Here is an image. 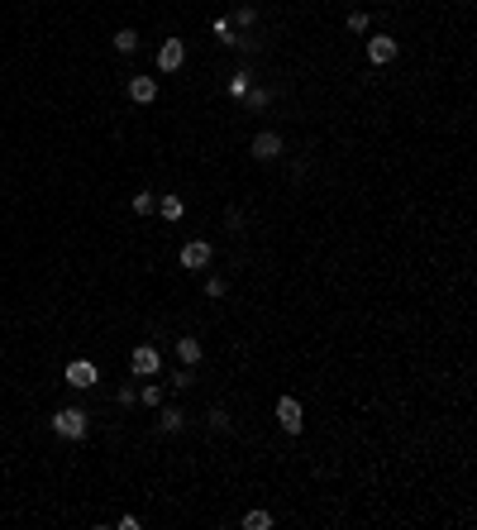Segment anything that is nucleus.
<instances>
[{"label":"nucleus","instance_id":"15","mask_svg":"<svg viewBox=\"0 0 477 530\" xmlns=\"http://www.w3.org/2000/svg\"><path fill=\"white\" fill-rule=\"evenodd\" d=\"M158 425H162V430H182V411H162Z\"/></svg>","mask_w":477,"mask_h":530},{"label":"nucleus","instance_id":"13","mask_svg":"<svg viewBox=\"0 0 477 530\" xmlns=\"http://www.w3.org/2000/svg\"><path fill=\"white\" fill-rule=\"evenodd\" d=\"M243 526H248V530H268L272 516H268V511H248V516H243Z\"/></svg>","mask_w":477,"mask_h":530},{"label":"nucleus","instance_id":"10","mask_svg":"<svg viewBox=\"0 0 477 530\" xmlns=\"http://www.w3.org/2000/svg\"><path fill=\"white\" fill-rule=\"evenodd\" d=\"M177 358H182V363H201V344H196V339H182V344H177Z\"/></svg>","mask_w":477,"mask_h":530},{"label":"nucleus","instance_id":"7","mask_svg":"<svg viewBox=\"0 0 477 530\" xmlns=\"http://www.w3.org/2000/svg\"><path fill=\"white\" fill-rule=\"evenodd\" d=\"M210 263V244L206 239H191L187 249H182V268H206Z\"/></svg>","mask_w":477,"mask_h":530},{"label":"nucleus","instance_id":"9","mask_svg":"<svg viewBox=\"0 0 477 530\" xmlns=\"http://www.w3.org/2000/svg\"><path fill=\"white\" fill-rule=\"evenodd\" d=\"M67 383H72V387H91L95 383V363H86V358L72 363V368H67Z\"/></svg>","mask_w":477,"mask_h":530},{"label":"nucleus","instance_id":"5","mask_svg":"<svg viewBox=\"0 0 477 530\" xmlns=\"http://www.w3.org/2000/svg\"><path fill=\"white\" fill-rule=\"evenodd\" d=\"M392 58H397V38H387V33L367 38V63H372V67H387Z\"/></svg>","mask_w":477,"mask_h":530},{"label":"nucleus","instance_id":"11","mask_svg":"<svg viewBox=\"0 0 477 530\" xmlns=\"http://www.w3.org/2000/svg\"><path fill=\"white\" fill-rule=\"evenodd\" d=\"M158 210H162V220H182V210H187V206H182V196H162Z\"/></svg>","mask_w":477,"mask_h":530},{"label":"nucleus","instance_id":"17","mask_svg":"<svg viewBox=\"0 0 477 530\" xmlns=\"http://www.w3.org/2000/svg\"><path fill=\"white\" fill-rule=\"evenodd\" d=\"M134 210H139V215H148V210H153V196L139 192V196H134Z\"/></svg>","mask_w":477,"mask_h":530},{"label":"nucleus","instance_id":"2","mask_svg":"<svg viewBox=\"0 0 477 530\" xmlns=\"http://www.w3.org/2000/svg\"><path fill=\"white\" fill-rule=\"evenodd\" d=\"M158 363H162V358H158V349H153V344H139V349L129 353V368L139 373V378H153V373H158Z\"/></svg>","mask_w":477,"mask_h":530},{"label":"nucleus","instance_id":"1","mask_svg":"<svg viewBox=\"0 0 477 530\" xmlns=\"http://www.w3.org/2000/svg\"><path fill=\"white\" fill-rule=\"evenodd\" d=\"M53 430L63 435V440H81V435H86V411H81V406L58 411V416H53Z\"/></svg>","mask_w":477,"mask_h":530},{"label":"nucleus","instance_id":"6","mask_svg":"<svg viewBox=\"0 0 477 530\" xmlns=\"http://www.w3.org/2000/svg\"><path fill=\"white\" fill-rule=\"evenodd\" d=\"M277 153H282V134H272V129H263V134H258V139H253V158L272 162V158H277Z\"/></svg>","mask_w":477,"mask_h":530},{"label":"nucleus","instance_id":"8","mask_svg":"<svg viewBox=\"0 0 477 530\" xmlns=\"http://www.w3.org/2000/svg\"><path fill=\"white\" fill-rule=\"evenodd\" d=\"M129 100H139V105L158 100V81H153V77H134V81H129Z\"/></svg>","mask_w":477,"mask_h":530},{"label":"nucleus","instance_id":"4","mask_svg":"<svg viewBox=\"0 0 477 530\" xmlns=\"http://www.w3.org/2000/svg\"><path fill=\"white\" fill-rule=\"evenodd\" d=\"M182 63H187V43H182V38H162V48H158V67H162V72H177Z\"/></svg>","mask_w":477,"mask_h":530},{"label":"nucleus","instance_id":"16","mask_svg":"<svg viewBox=\"0 0 477 530\" xmlns=\"http://www.w3.org/2000/svg\"><path fill=\"white\" fill-rule=\"evenodd\" d=\"M349 29L353 33H367V15H363V10H353V15H349Z\"/></svg>","mask_w":477,"mask_h":530},{"label":"nucleus","instance_id":"18","mask_svg":"<svg viewBox=\"0 0 477 530\" xmlns=\"http://www.w3.org/2000/svg\"><path fill=\"white\" fill-rule=\"evenodd\" d=\"M253 19H258V15L248 10V5H238V10H234V24H253Z\"/></svg>","mask_w":477,"mask_h":530},{"label":"nucleus","instance_id":"3","mask_svg":"<svg viewBox=\"0 0 477 530\" xmlns=\"http://www.w3.org/2000/svg\"><path fill=\"white\" fill-rule=\"evenodd\" d=\"M277 425H282V430H291V435H301V402H296V397H282V402H277Z\"/></svg>","mask_w":477,"mask_h":530},{"label":"nucleus","instance_id":"12","mask_svg":"<svg viewBox=\"0 0 477 530\" xmlns=\"http://www.w3.org/2000/svg\"><path fill=\"white\" fill-rule=\"evenodd\" d=\"M115 48H120V53H134V48H139V33H134V29H120V33H115Z\"/></svg>","mask_w":477,"mask_h":530},{"label":"nucleus","instance_id":"14","mask_svg":"<svg viewBox=\"0 0 477 530\" xmlns=\"http://www.w3.org/2000/svg\"><path fill=\"white\" fill-rule=\"evenodd\" d=\"M139 397H143V406H162V387H158V383H148Z\"/></svg>","mask_w":477,"mask_h":530}]
</instances>
